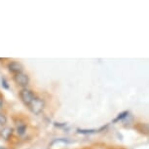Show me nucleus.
I'll use <instances>...</instances> for the list:
<instances>
[{
  "label": "nucleus",
  "mask_w": 149,
  "mask_h": 149,
  "mask_svg": "<svg viewBox=\"0 0 149 149\" xmlns=\"http://www.w3.org/2000/svg\"><path fill=\"white\" fill-rule=\"evenodd\" d=\"M13 129L12 128H10V127H6V128H4L3 130L1 131V136H2V139H8L9 137L12 136V134H13Z\"/></svg>",
  "instance_id": "423d86ee"
},
{
  "label": "nucleus",
  "mask_w": 149,
  "mask_h": 149,
  "mask_svg": "<svg viewBox=\"0 0 149 149\" xmlns=\"http://www.w3.org/2000/svg\"><path fill=\"white\" fill-rule=\"evenodd\" d=\"M8 70L13 73V74H19V73H22V70H24V65L19 63V61H10L7 65Z\"/></svg>",
  "instance_id": "20e7f679"
},
{
  "label": "nucleus",
  "mask_w": 149,
  "mask_h": 149,
  "mask_svg": "<svg viewBox=\"0 0 149 149\" xmlns=\"http://www.w3.org/2000/svg\"><path fill=\"white\" fill-rule=\"evenodd\" d=\"M19 98L22 100V102L24 103L26 105L29 106L30 103L33 102V100L35 98V95L31 90L27 89V88H24L22 89L19 93Z\"/></svg>",
  "instance_id": "f257e3e1"
},
{
  "label": "nucleus",
  "mask_w": 149,
  "mask_h": 149,
  "mask_svg": "<svg viewBox=\"0 0 149 149\" xmlns=\"http://www.w3.org/2000/svg\"><path fill=\"white\" fill-rule=\"evenodd\" d=\"M14 81L16 82L17 85L22 87L24 88H26L29 84V75L26 74V73L22 72V73H19V74H16L14 76Z\"/></svg>",
  "instance_id": "7ed1b4c3"
},
{
  "label": "nucleus",
  "mask_w": 149,
  "mask_h": 149,
  "mask_svg": "<svg viewBox=\"0 0 149 149\" xmlns=\"http://www.w3.org/2000/svg\"><path fill=\"white\" fill-rule=\"evenodd\" d=\"M30 111L32 113H34L35 115H39L41 113L42 111L44 110V107H45V102L43 98H40V97H36L33 100V102L30 103V105L29 106Z\"/></svg>",
  "instance_id": "f03ea898"
},
{
  "label": "nucleus",
  "mask_w": 149,
  "mask_h": 149,
  "mask_svg": "<svg viewBox=\"0 0 149 149\" xmlns=\"http://www.w3.org/2000/svg\"><path fill=\"white\" fill-rule=\"evenodd\" d=\"M7 123V117L6 115H4L3 113H0V125L4 126Z\"/></svg>",
  "instance_id": "9d476101"
},
{
  "label": "nucleus",
  "mask_w": 149,
  "mask_h": 149,
  "mask_svg": "<svg viewBox=\"0 0 149 149\" xmlns=\"http://www.w3.org/2000/svg\"><path fill=\"white\" fill-rule=\"evenodd\" d=\"M2 107H3V98L0 97V110L2 109Z\"/></svg>",
  "instance_id": "f8f14e48"
},
{
  "label": "nucleus",
  "mask_w": 149,
  "mask_h": 149,
  "mask_svg": "<svg viewBox=\"0 0 149 149\" xmlns=\"http://www.w3.org/2000/svg\"><path fill=\"white\" fill-rule=\"evenodd\" d=\"M97 130H84V129H78L77 130V133L81 134H91L97 133Z\"/></svg>",
  "instance_id": "6e6552de"
},
{
  "label": "nucleus",
  "mask_w": 149,
  "mask_h": 149,
  "mask_svg": "<svg viewBox=\"0 0 149 149\" xmlns=\"http://www.w3.org/2000/svg\"><path fill=\"white\" fill-rule=\"evenodd\" d=\"M0 149H6V148H3V147H0Z\"/></svg>",
  "instance_id": "4468645a"
},
{
  "label": "nucleus",
  "mask_w": 149,
  "mask_h": 149,
  "mask_svg": "<svg viewBox=\"0 0 149 149\" xmlns=\"http://www.w3.org/2000/svg\"><path fill=\"white\" fill-rule=\"evenodd\" d=\"M2 87H3L4 89H6V90H9V85H8V82H7V80L5 79V78H2Z\"/></svg>",
  "instance_id": "9b49d317"
},
{
  "label": "nucleus",
  "mask_w": 149,
  "mask_h": 149,
  "mask_svg": "<svg viewBox=\"0 0 149 149\" xmlns=\"http://www.w3.org/2000/svg\"><path fill=\"white\" fill-rule=\"evenodd\" d=\"M66 124L65 123H63V124H55L56 127H63V126H65Z\"/></svg>",
  "instance_id": "ddd939ff"
},
{
  "label": "nucleus",
  "mask_w": 149,
  "mask_h": 149,
  "mask_svg": "<svg viewBox=\"0 0 149 149\" xmlns=\"http://www.w3.org/2000/svg\"><path fill=\"white\" fill-rule=\"evenodd\" d=\"M128 115H129V111H123V112H121V113L118 115V116L113 120V122L116 123V122H118V121L123 120L124 118H126V117L128 116Z\"/></svg>",
  "instance_id": "0eeeda50"
},
{
  "label": "nucleus",
  "mask_w": 149,
  "mask_h": 149,
  "mask_svg": "<svg viewBox=\"0 0 149 149\" xmlns=\"http://www.w3.org/2000/svg\"><path fill=\"white\" fill-rule=\"evenodd\" d=\"M136 129L139 133L141 134H148V125L145 123H139L136 125Z\"/></svg>",
  "instance_id": "39448f33"
},
{
  "label": "nucleus",
  "mask_w": 149,
  "mask_h": 149,
  "mask_svg": "<svg viewBox=\"0 0 149 149\" xmlns=\"http://www.w3.org/2000/svg\"><path fill=\"white\" fill-rule=\"evenodd\" d=\"M26 125H19L18 128H17V133H18L19 136H22V134H26Z\"/></svg>",
  "instance_id": "1a4fd4ad"
}]
</instances>
